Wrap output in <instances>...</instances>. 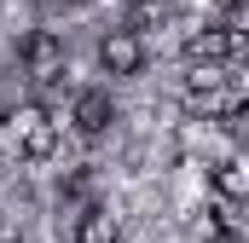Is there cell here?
Masks as SVG:
<instances>
[{"label":"cell","mask_w":249,"mask_h":243,"mask_svg":"<svg viewBox=\"0 0 249 243\" xmlns=\"http://www.w3.org/2000/svg\"><path fill=\"white\" fill-rule=\"evenodd\" d=\"M186 110L203 122H226L232 116V99H226V75H220V64H197L186 81Z\"/></svg>","instance_id":"cell-2"},{"label":"cell","mask_w":249,"mask_h":243,"mask_svg":"<svg viewBox=\"0 0 249 243\" xmlns=\"http://www.w3.org/2000/svg\"><path fill=\"white\" fill-rule=\"evenodd\" d=\"M186 58L191 69L220 58H249V29H197V35H186Z\"/></svg>","instance_id":"cell-3"},{"label":"cell","mask_w":249,"mask_h":243,"mask_svg":"<svg viewBox=\"0 0 249 243\" xmlns=\"http://www.w3.org/2000/svg\"><path fill=\"white\" fill-rule=\"evenodd\" d=\"M220 6H226V12H249V0H220Z\"/></svg>","instance_id":"cell-11"},{"label":"cell","mask_w":249,"mask_h":243,"mask_svg":"<svg viewBox=\"0 0 249 243\" xmlns=\"http://www.w3.org/2000/svg\"><path fill=\"white\" fill-rule=\"evenodd\" d=\"M99 64H105V75H139L145 69V41L133 29H110L99 41Z\"/></svg>","instance_id":"cell-5"},{"label":"cell","mask_w":249,"mask_h":243,"mask_svg":"<svg viewBox=\"0 0 249 243\" xmlns=\"http://www.w3.org/2000/svg\"><path fill=\"white\" fill-rule=\"evenodd\" d=\"M116 238H122V220H116L105 203L81 208V220H75V243H116Z\"/></svg>","instance_id":"cell-7"},{"label":"cell","mask_w":249,"mask_h":243,"mask_svg":"<svg viewBox=\"0 0 249 243\" xmlns=\"http://www.w3.org/2000/svg\"><path fill=\"white\" fill-rule=\"evenodd\" d=\"M58 6H75V0H58Z\"/></svg>","instance_id":"cell-12"},{"label":"cell","mask_w":249,"mask_h":243,"mask_svg":"<svg viewBox=\"0 0 249 243\" xmlns=\"http://www.w3.org/2000/svg\"><path fill=\"white\" fill-rule=\"evenodd\" d=\"M151 23H162V6H151V0H139V6H133V17H127V29L139 35V29H151Z\"/></svg>","instance_id":"cell-9"},{"label":"cell","mask_w":249,"mask_h":243,"mask_svg":"<svg viewBox=\"0 0 249 243\" xmlns=\"http://www.w3.org/2000/svg\"><path fill=\"white\" fill-rule=\"evenodd\" d=\"M70 122H75V133H105L110 122H116V110H110V93H99V87H87V93H75V110H70Z\"/></svg>","instance_id":"cell-6"},{"label":"cell","mask_w":249,"mask_h":243,"mask_svg":"<svg viewBox=\"0 0 249 243\" xmlns=\"http://www.w3.org/2000/svg\"><path fill=\"white\" fill-rule=\"evenodd\" d=\"M70 52H64V41L53 29H35L29 41H23V69H29V81H58Z\"/></svg>","instance_id":"cell-4"},{"label":"cell","mask_w":249,"mask_h":243,"mask_svg":"<svg viewBox=\"0 0 249 243\" xmlns=\"http://www.w3.org/2000/svg\"><path fill=\"white\" fill-rule=\"evenodd\" d=\"M6 133L18 139V151H23L29 162H41V156H53V151H58V122L47 116L41 104H18V110L6 116Z\"/></svg>","instance_id":"cell-1"},{"label":"cell","mask_w":249,"mask_h":243,"mask_svg":"<svg viewBox=\"0 0 249 243\" xmlns=\"http://www.w3.org/2000/svg\"><path fill=\"white\" fill-rule=\"evenodd\" d=\"M232 133H249V104H232V116H226Z\"/></svg>","instance_id":"cell-10"},{"label":"cell","mask_w":249,"mask_h":243,"mask_svg":"<svg viewBox=\"0 0 249 243\" xmlns=\"http://www.w3.org/2000/svg\"><path fill=\"white\" fill-rule=\"evenodd\" d=\"M214 191H220V197H238V203H249V156H244V151L214 162Z\"/></svg>","instance_id":"cell-8"}]
</instances>
